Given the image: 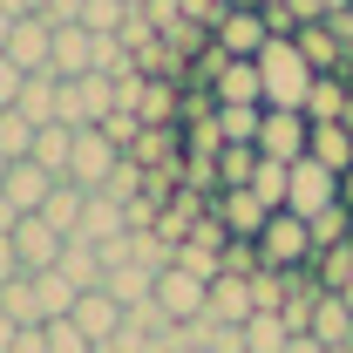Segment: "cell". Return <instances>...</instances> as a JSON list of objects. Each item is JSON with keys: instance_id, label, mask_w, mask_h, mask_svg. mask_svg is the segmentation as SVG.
Listing matches in <instances>:
<instances>
[{"instance_id": "obj_1", "label": "cell", "mask_w": 353, "mask_h": 353, "mask_svg": "<svg viewBox=\"0 0 353 353\" xmlns=\"http://www.w3.org/2000/svg\"><path fill=\"white\" fill-rule=\"evenodd\" d=\"M252 61H259L265 109H306V95H312V82H319V68L306 61V48L292 41V34H272Z\"/></svg>"}, {"instance_id": "obj_2", "label": "cell", "mask_w": 353, "mask_h": 353, "mask_svg": "<svg viewBox=\"0 0 353 353\" xmlns=\"http://www.w3.org/2000/svg\"><path fill=\"white\" fill-rule=\"evenodd\" d=\"M312 259H319L312 224L299 218V211H272L265 231H259V265H272V272H306Z\"/></svg>"}, {"instance_id": "obj_3", "label": "cell", "mask_w": 353, "mask_h": 353, "mask_svg": "<svg viewBox=\"0 0 353 353\" xmlns=\"http://www.w3.org/2000/svg\"><path fill=\"white\" fill-rule=\"evenodd\" d=\"M333 204H347V176L326 170L319 157H299V163H292V190H285V211L319 218V211H333Z\"/></svg>"}, {"instance_id": "obj_4", "label": "cell", "mask_w": 353, "mask_h": 353, "mask_svg": "<svg viewBox=\"0 0 353 353\" xmlns=\"http://www.w3.org/2000/svg\"><path fill=\"white\" fill-rule=\"evenodd\" d=\"M204 306H211V279H197V272H183V265H163V272H157V312H163L170 326L204 319Z\"/></svg>"}, {"instance_id": "obj_5", "label": "cell", "mask_w": 353, "mask_h": 353, "mask_svg": "<svg viewBox=\"0 0 353 353\" xmlns=\"http://www.w3.org/2000/svg\"><path fill=\"white\" fill-rule=\"evenodd\" d=\"M306 143H312V116H306V109H265L252 150H259V157H279V163H299Z\"/></svg>"}, {"instance_id": "obj_6", "label": "cell", "mask_w": 353, "mask_h": 353, "mask_svg": "<svg viewBox=\"0 0 353 353\" xmlns=\"http://www.w3.org/2000/svg\"><path fill=\"white\" fill-rule=\"evenodd\" d=\"M123 163V150L109 143L102 130H75V157H68V183H82V190H109V176Z\"/></svg>"}, {"instance_id": "obj_7", "label": "cell", "mask_w": 353, "mask_h": 353, "mask_svg": "<svg viewBox=\"0 0 353 353\" xmlns=\"http://www.w3.org/2000/svg\"><path fill=\"white\" fill-rule=\"evenodd\" d=\"M211 41H218L224 54H259V48L272 41V21H265V7H252V0H238V7H224V14H218Z\"/></svg>"}, {"instance_id": "obj_8", "label": "cell", "mask_w": 353, "mask_h": 353, "mask_svg": "<svg viewBox=\"0 0 353 353\" xmlns=\"http://www.w3.org/2000/svg\"><path fill=\"white\" fill-rule=\"evenodd\" d=\"M211 218L224 224V238H252V245H259L272 204H265L259 190H218V197H211Z\"/></svg>"}, {"instance_id": "obj_9", "label": "cell", "mask_w": 353, "mask_h": 353, "mask_svg": "<svg viewBox=\"0 0 353 353\" xmlns=\"http://www.w3.org/2000/svg\"><path fill=\"white\" fill-rule=\"evenodd\" d=\"M7 54H14L28 75L54 68V21H48V14H21V21H14V34H7Z\"/></svg>"}, {"instance_id": "obj_10", "label": "cell", "mask_w": 353, "mask_h": 353, "mask_svg": "<svg viewBox=\"0 0 353 353\" xmlns=\"http://www.w3.org/2000/svg\"><path fill=\"white\" fill-rule=\"evenodd\" d=\"M61 231L41 218V211H28V218L14 224V252H21V272H48V265H61Z\"/></svg>"}, {"instance_id": "obj_11", "label": "cell", "mask_w": 353, "mask_h": 353, "mask_svg": "<svg viewBox=\"0 0 353 353\" xmlns=\"http://www.w3.org/2000/svg\"><path fill=\"white\" fill-rule=\"evenodd\" d=\"M68 319L82 326V333L95 340V347H102V340H116V333H123L130 306H123V299H116L109 285H95V292H82V299H75V312H68Z\"/></svg>"}, {"instance_id": "obj_12", "label": "cell", "mask_w": 353, "mask_h": 353, "mask_svg": "<svg viewBox=\"0 0 353 353\" xmlns=\"http://www.w3.org/2000/svg\"><path fill=\"white\" fill-rule=\"evenodd\" d=\"M54 183H61V176H54V170H41L34 157H14V163H7V183H0V190H7V197H14V211L28 218V211H41L48 197H54Z\"/></svg>"}, {"instance_id": "obj_13", "label": "cell", "mask_w": 353, "mask_h": 353, "mask_svg": "<svg viewBox=\"0 0 353 353\" xmlns=\"http://www.w3.org/2000/svg\"><path fill=\"white\" fill-rule=\"evenodd\" d=\"M54 75H61V82L95 75V28H82V21H61V28H54Z\"/></svg>"}, {"instance_id": "obj_14", "label": "cell", "mask_w": 353, "mask_h": 353, "mask_svg": "<svg viewBox=\"0 0 353 353\" xmlns=\"http://www.w3.org/2000/svg\"><path fill=\"white\" fill-rule=\"evenodd\" d=\"M252 279H245V272H218V279H211V306H204V319H218V326H245V319H252Z\"/></svg>"}, {"instance_id": "obj_15", "label": "cell", "mask_w": 353, "mask_h": 353, "mask_svg": "<svg viewBox=\"0 0 353 353\" xmlns=\"http://www.w3.org/2000/svg\"><path fill=\"white\" fill-rule=\"evenodd\" d=\"M312 340H326V347H347L353 340V306L340 292H319L312 299Z\"/></svg>"}, {"instance_id": "obj_16", "label": "cell", "mask_w": 353, "mask_h": 353, "mask_svg": "<svg viewBox=\"0 0 353 353\" xmlns=\"http://www.w3.org/2000/svg\"><path fill=\"white\" fill-rule=\"evenodd\" d=\"M306 157H319L326 170H353V130L347 123H312V143H306Z\"/></svg>"}, {"instance_id": "obj_17", "label": "cell", "mask_w": 353, "mask_h": 353, "mask_svg": "<svg viewBox=\"0 0 353 353\" xmlns=\"http://www.w3.org/2000/svg\"><path fill=\"white\" fill-rule=\"evenodd\" d=\"M102 285H109L123 306H150V299H157V272H150V265H136V259L109 265V279H102Z\"/></svg>"}, {"instance_id": "obj_18", "label": "cell", "mask_w": 353, "mask_h": 353, "mask_svg": "<svg viewBox=\"0 0 353 353\" xmlns=\"http://www.w3.org/2000/svg\"><path fill=\"white\" fill-rule=\"evenodd\" d=\"M82 211H88V190H82V183H68V176L54 183V197L41 204V218L54 224L61 238H75V231H82Z\"/></svg>"}, {"instance_id": "obj_19", "label": "cell", "mask_w": 353, "mask_h": 353, "mask_svg": "<svg viewBox=\"0 0 353 353\" xmlns=\"http://www.w3.org/2000/svg\"><path fill=\"white\" fill-rule=\"evenodd\" d=\"M238 333H245V353H285V347H292V326H285V312H252Z\"/></svg>"}, {"instance_id": "obj_20", "label": "cell", "mask_w": 353, "mask_h": 353, "mask_svg": "<svg viewBox=\"0 0 353 353\" xmlns=\"http://www.w3.org/2000/svg\"><path fill=\"white\" fill-rule=\"evenodd\" d=\"M265 102H218V136L224 143H259Z\"/></svg>"}, {"instance_id": "obj_21", "label": "cell", "mask_w": 353, "mask_h": 353, "mask_svg": "<svg viewBox=\"0 0 353 353\" xmlns=\"http://www.w3.org/2000/svg\"><path fill=\"white\" fill-rule=\"evenodd\" d=\"M68 157H75V130L68 123H48V130H34V163L54 176H68Z\"/></svg>"}, {"instance_id": "obj_22", "label": "cell", "mask_w": 353, "mask_h": 353, "mask_svg": "<svg viewBox=\"0 0 353 353\" xmlns=\"http://www.w3.org/2000/svg\"><path fill=\"white\" fill-rule=\"evenodd\" d=\"M0 312H7L14 326H48V319H41V299H34V279H28V272L0 285Z\"/></svg>"}, {"instance_id": "obj_23", "label": "cell", "mask_w": 353, "mask_h": 353, "mask_svg": "<svg viewBox=\"0 0 353 353\" xmlns=\"http://www.w3.org/2000/svg\"><path fill=\"white\" fill-rule=\"evenodd\" d=\"M347 82H340V75H319V82H312V95H306V116L312 123H347Z\"/></svg>"}, {"instance_id": "obj_24", "label": "cell", "mask_w": 353, "mask_h": 353, "mask_svg": "<svg viewBox=\"0 0 353 353\" xmlns=\"http://www.w3.org/2000/svg\"><path fill=\"white\" fill-rule=\"evenodd\" d=\"M252 170H259V150L252 143H224L218 150V190H245Z\"/></svg>"}, {"instance_id": "obj_25", "label": "cell", "mask_w": 353, "mask_h": 353, "mask_svg": "<svg viewBox=\"0 0 353 353\" xmlns=\"http://www.w3.org/2000/svg\"><path fill=\"white\" fill-rule=\"evenodd\" d=\"M292 41L306 48V61L319 68V75H333V68H340V41H333V28H326V21H306Z\"/></svg>"}, {"instance_id": "obj_26", "label": "cell", "mask_w": 353, "mask_h": 353, "mask_svg": "<svg viewBox=\"0 0 353 353\" xmlns=\"http://www.w3.org/2000/svg\"><path fill=\"white\" fill-rule=\"evenodd\" d=\"M245 190H259L272 211H285V190H292V163H279V157H259V170H252V183Z\"/></svg>"}, {"instance_id": "obj_27", "label": "cell", "mask_w": 353, "mask_h": 353, "mask_svg": "<svg viewBox=\"0 0 353 353\" xmlns=\"http://www.w3.org/2000/svg\"><path fill=\"white\" fill-rule=\"evenodd\" d=\"M306 224H312V245H319V252L353 245V211H347V204H333V211H319V218H306Z\"/></svg>"}, {"instance_id": "obj_28", "label": "cell", "mask_w": 353, "mask_h": 353, "mask_svg": "<svg viewBox=\"0 0 353 353\" xmlns=\"http://www.w3.org/2000/svg\"><path fill=\"white\" fill-rule=\"evenodd\" d=\"M0 157H34V123L21 109H0Z\"/></svg>"}, {"instance_id": "obj_29", "label": "cell", "mask_w": 353, "mask_h": 353, "mask_svg": "<svg viewBox=\"0 0 353 353\" xmlns=\"http://www.w3.org/2000/svg\"><path fill=\"white\" fill-rule=\"evenodd\" d=\"M48 353H95V340L75 319H48Z\"/></svg>"}, {"instance_id": "obj_30", "label": "cell", "mask_w": 353, "mask_h": 353, "mask_svg": "<svg viewBox=\"0 0 353 353\" xmlns=\"http://www.w3.org/2000/svg\"><path fill=\"white\" fill-rule=\"evenodd\" d=\"M21 88H28V68H21L14 54H0V109H14V102H21Z\"/></svg>"}, {"instance_id": "obj_31", "label": "cell", "mask_w": 353, "mask_h": 353, "mask_svg": "<svg viewBox=\"0 0 353 353\" xmlns=\"http://www.w3.org/2000/svg\"><path fill=\"white\" fill-rule=\"evenodd\" d=\"M21 279V252H14V231H0V285Z\"/></svg>"}, {"instance_id": "obj_32", "label": "cell", "mask_w": 353, "mask_h": 353, "mask_svg": "<svg viewBox=\"0 0 353 353\" xmlns=\"http://www.w3.org/2000/svg\"><path fill=\"white\" fill-rule=\"evenodd\" d=\"M7 353H48V326H21V340Z\"/></svg>"}, {"instance_id": "obj_33", "label": "cell", "mask_w": 353, "mask_h": 353, "mask_svg": "<svg viewBox=\"0 0 353 353\" xmlns=\"http://www.w3.org/2000/svg\"><path fill=\"white\" fill-rule=\"evenodd\" d=\"M82 7L88 0H48V21H54V28H61V21H82Z\"/></svg>"}, {"instance_id": "obj_34", "label": "cell", "mask_w": 353, "mask_h": 353, "mask_svg": "<svg viewBox=\"0 0 353 353\" xmlns=\"http://www.w3.org/2000/svg\"><path fill=\"white\" fill-rule=\"evenodd\" d=\"M285 353H340V347H326V340H312V333H292V347Z\"/></svg>"}, {"instance_id": "obj_35", "label": "cell", "mask_w": 353, "mask_h": 353, "mask_svg": "<svg viewBox=\"0 0 353 353\" xmlns=\"http://www.w3.org/2000/svg\"><path fill=\"white\" fill-rule=\"evenodd\" d=\"M7 14H48V0H0Z\"/></svg>"}, {"instance_id": "obj_36", "label": "cell", "mask_w": 353, "mask_h": 353, "mask_svg": "<svg viewBox=\"0 0 353 353\" xmlns=\"http://www.w3.org/2000/svg\"><path fill=\"white\" fill-rule=\"evenodd\" d=\"M14 224H21V211H14V197L0 190V231H14Z\"/></svg>"}, {"instance_id": "obj_37", "label": "cell", "mask_w": 353, "mask_h": 353, "mask_svg": "<svg viewBox=\"0 0 353 353\" xmlns=\"http://www.w3.org/2000/svg\"><path fill=\"white\" fill-rule=\"evenodd\" d=\"M14 340H21V326H14V319H7V312H0V353L14 347Z\"/></svg>"}, {"instance_id": "obj_38", "label": "cell", "mask_w": 353, "mask_h": 353, "mask_svg": "<svg viewBox=\"0 0 353 353\" xmlns=\"http://www.w3.org/2000/svg\"><path fill=\"white\" fill-rule=\"evenodd\" d=\"M14 21H21V14H7V7H0V54H7V34H14Z\"/></svg>"}, {"instance_id": "obj_39", "label": "cell", "mask_w": 353, "mask_h": 353, "mask_svg": "<svg viewBox=\"0 0 353 353\" xmlns=\"http://www.w3.org/2000/svg\"><path fill=\"white\" fill-rule=\"evenodd\" d=\"M7 163H14V157H0V183H7Z\"/></svg>"}]
</instances>
